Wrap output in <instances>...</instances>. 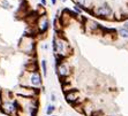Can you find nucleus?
I'll return each mask as SVG.
<instances>
[{
  "label": "nucleus",
  "instance_id": "nucleus-6",
  "mask_svg": "<svg viewBox=\"0 0 128 116\" xmlns=\"http://www.w3.org/2000/svg\"><path fill=\"white\" fill-rule=\"evenodd\" d=\"M0 110L8 116H18V110H20V104H18V98L13 97L8 100H4L1 102Z\"/></svg>",
  "mask_w": 128,
  "mask_h": 116
},
{
  "label": "nucleus",
  "instance_id": "nucleus-17",
  "mask_svg": "<svg viewBox=\"0 0 128 116\" xmlns=\"http://www.w3.org/2000/svg\"><path fill=\"white\" fill-rule=\"evenodd\" d=\"M51 101H52V102L57 101V95L54 94V93H52V94H51Z\"/></svg>",
  "mask_w": 128,
  "mask_h": 116
},
{
  "label": "nucleus",
  "instance_id": "nucleus-14",
  "mask_svg": "<svg viewBox=\"0 0 128 116\" xmlns=\"http://www.w3.org/2000/svg\"><path fill=\"white\" fill-rule=\"evenodd\" d=\"M40 69H42L43 76L46 77V76H48V60L46 59L40 60Z\"/></svg>",
  "mask_w": 128,
  "mask_h": 116
},
{
  "label": "nucleus",
  "instance_id": "nucleus-9",
  "mask_svg": "<svg viewBox=\"0 0 128 116\" xmlns=\"http://www.w3.org/2000/svg\"><path fill=\"white\" fill-rule=\"evenodd\" d=\"M83 27L86 32L88 33H95L97 30L100 28V24L98 22H96L95 20H90V18H86L83 23Z\"/></svg>",
  "mask_w": 128,
  "mask_h": 116
},
{
  "label": "nucleus",
  "instance_id": "nucleus-19",
  "mask_svg": "<svg viewBox=\"0 0 128 116\" xmlns=\"http://www.w3.org/2000/svg\"><path fill=\"white\" fill-rule=\"evenodd\" d=\"M48 47H50V46H48V43H44V44L42 45V48H43V50H44V51H48Z\"/></svg>",
  "mask_w": 128,
  "mask_h": 116
},
{
  "label": "nucleus",
  "instance_id": "nucleus-20",
  "mask_svg": "<svg viewBox=\"0 0 128 116\" xmlns=\"http://www.w3.org/2000/svg\"><path fill=\"white\" fill-rule=\"evenodd\" d=\"M50 1H51V5H52V6H57L58 0H50Z\"/></svg>",
  "mask_w": 128,
  "mask_h": 116
},
{
  "label": "nucleus",
  "instance_id": "nucleus-4",
  "mask_svg": "<svg viewBox=\"0 0 128 116\" xmlns=\"http://www.w3.org/2000/svg\"><path fill=\"white\" fill-rule=\"evenodd\" d=\"M90 14L96 16L102 20H107V21H114V10L113 8L106 2H102L96 6H91L90 8Z\"/></svg>",
  "mask_w": 128,
  "mask_h": 116
},
{
  "label": "nucleus",
  "instance_id": "nucleus-15",
  "mask_svg": "<svg viewBox=\"0 0 128 116\" xmlns=\"http://www.w3.org/2000/svg\"><path fill=\"white\" fill-rule=\"evenodd\" d=\"M45 112H46V115H48V116L52 115V114L56 112V106H54L53 104L48 105V106H46V110H45Z\"/></svg>",
  "mask_w": 128,
  "mask_h": 116
},
{
  "label": "nucleus",
  "instance_id": "nucleus-1",
  "mask_svg": "<svg viewBox=\"0 0 128 116\" xmlns=\"http://www.w3.org/2000/svg\"><path fill=\"white\" fill-rule=\"evenodd\" d=\"M52 50H53V55L58 57L60 59H68L69 55L73 53V48L68 40L61 35H56L52 39Z\"/></svg>",
  "mask_w": 128,
  "mask_h": 116
},
{
  "label": "nucleus",
  "instance_id": "nucleus-13",
  "mask_svg": "<svg viewBox=\"0 0 128 116\" xmlns=\"http://www.w3.org/2000/svg\"><path fill=\"white\" fill-rule=\"evenodd\" d=\"M72 1L74 2V5H78V6L82 7L83 10H86V8H90L89 3H88V0H72Z\"/></svg>",
  "mask_w": 128,
  "mask_h": 116
},
{
  "label": "nucleus",
  "instance_id": "nucleus-3",
  "mask_svg": "<svg viewBox=\"0 0 128 116\" xmlns=\"http://www.w3.org/2000/svg\"><path fill=\"white\" fill-rule=\"evenodd\" d=\"M54 68H56L58 78L61 82H64L65 79H68L73 74V69H72L68 59H60L58 57H54Z\"/></svg>",
  "mask_w": 128,
  "mask_h": 116
},
{
  "label": "nucleus",
  "instance_id": "nucleus-8",
  "mask_svg": "<svg viewBox=\"0 0 128 116\" xmlns=\"http://www.w3.org/2000/svg\"><path fill=\"white\" fill-rule=\"evenodd\" d=\"M50 20H48V15H40L37 16L35 21V31L37 35H45L50 29Z\"/></svg>",
  "mask_w": 128,
  "mask_h": 116
},
{
  "label": "nucleus",
  "instance_id": "nucleus-5",
  "mask_svg": "<svg viewBox=\"0 0 128 116\" xmlns=\"http://www.w3.org/2000/svg\"><path fill=\"white\" fill-rule=\"evenodd\" d=\"M36 48H37V42L34 35H24L21 37L18 42V50L20 52L27 55H35Z\"/></svg>",
  "mask_w": 128,
  "mask_h": 116
},
{
  "label": "nucleus",
  "instance_id": "nucleus-16",
  "mask_svg": "<svg viewBox=\"0 0 128 116\" xmlns=\"http://www.w3.org/2000/svg\"><path fill=\"white\" fill-rule=\"evenodd\" d=\"M73 10H74L75 13H76V14L78 15H82L83 14V8H82V7H80V6H78V5H74V6H73Z\"/></svg>",
  "mask_w": 128,
  "mask_h": 116
},
{
  "label": "nucleus",
  "instance_id": "nucleus-12",
  "mask_svg": "<svg viewBox=\"0 0 128 116\" xmlns=\"http://www.w3.org/2000/svg\"><path fill=\"white\" fill-rule=\"evenodd\" d=\"M116 35L122 39H128V29L124 27H120L116 29Z\"/></svg>",
  "mask_w": 128,
  "mask_h": 116
},
{
  "label": "nucleus",
  "instance_id": "nucleus-10",
  "mask_svg": "<svg viewBox=\"0 0 128 116\" xmlns=\"http://www.w3.org/2000/svg\"><path fill=\"white\" fill-rule=\"evenodd\" d=\"M80 91L76 89H73L70 90V91H68V92L65 93V99L66 101L68 102V104L70 105H75L76 102L80 100Z\"/></svg>",
  "mask_w": 128,
  "mask_h": 116
},
{
  "label": "nucleus",
  "instance_id": "nucleus-11",
  "mask_svg": "<svg viewBox=\"0 0 128 116\" xmlns=\"http://www.w3.org/2000/svg\"><path fill=\"white\" fill-rule=\"evenodd\" d=\"M0 7L5 10H12L15 7V3L13 0H0Z\"/></svg>",
  "mask_w": 128,
  "mask_h": 116
},
{
  "label": "nucleus",
  "instance_id": "nucleus-18",
  "mask_svg": "<svg viewBox=\"0 0 128 116\" xmlns=\"http://www.w3.org/2000/svg\"><path fill=\"white\" fill-rule=\"evenodd\" d=\"M39 3H40L42 6L46 7V6H48V0H39Z\"/></svg>",
  "mask_w": 128,
  "mask_h": 116
},
{
  "label": "nucleus",
  "instance_id": "nucleus-21",
  "mask_svg": "<svg viewBox=\"0 0 128 116\" xmlns=\"http://www.w3.org/2000/svg\"><path fill=\"white\" fill-rule=\"evenodd\" d=\"M124 28H126V29H128V21H125L124 22V25H122Z\"/></svg>",
  "mask_w": 128,
  "mask_h": 116
},
{
  "label": "nucleus",
  "instance_id": "nucleus-2",
  "mask_svg": "<svg viewBox=\"0 0 128 116\" xmlns=\"http://www.w3.org/2000/svg\"><path fill=\"white\" fill-rule=\"evenodd\" d=\"M18 85L35 87V89H42L43 75L39 72V70H35V71L23 70V71L21 72V75H20Z\"/></svg>",
  "mask_w": 128,
  "mask_h": 116
},
{
  "label": "nucleus",
  "instance_id": "nucleus-7",
  "mask_svg": "<svg viewBox=\"0 0 128 116\" xmlns=\"http://www.w3.org/2000/svg\"><path fill=\"white\" fill-rule=\"evenodd\" d=\"M39 90L30 86H23L18 85L16 89L13 91L16 97H24V98H38L39 97Z\"/></svg>",
  "mask_w": 128,
  "mask_h": 116
},
{
  "label": "nucleus",
  "instance_id": "nucleus-22",
  "mask_svg": "<svg viewBox=\"0 0 128 116\" xmlns=\"http://www.w3.org/2000/svg\"><path fill=\"white\" fill-rule=\"evenodd\" d=\"M60 1H62V2H66V1H67V0H60Z\"/></svg>",
  "mask_w": 128,
  "mask_h": 116
}]
</instances>
